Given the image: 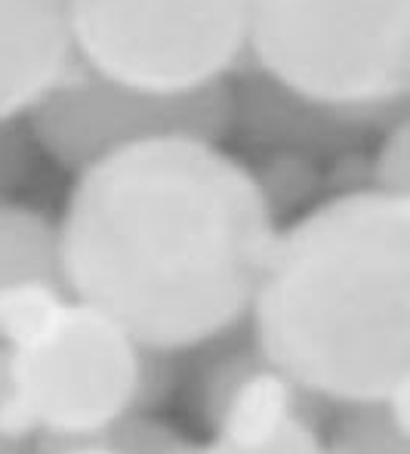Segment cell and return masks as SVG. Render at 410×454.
Instances as JSON below:
<instances>
[{
    "mask_svg": "<svg viewBox=\"0 0 410 454\" xmlns=\"http://www.w3.org/2000/svg\"><path fill=\"white\" fill-rule=\"evenodd\" d=\"M31 278L62 281L59 223L31 204L0 198V287Z\"/></svg>",
    "mask_w": 410,
    "mask_h": 454,
    "instance_id": "30bf717a",
    "label": "cell"
},
{
    "mask_svg": "<svg viewBox=\"0 0 410 454\" xmlns=\"http://www.w3.org/2000/svg\"><path fill=\"white\" fill-rule=\"evenodd\" d=\"M37 152L78 174L87 164L151 139H210L232 133V84L161 96L114 84L81 62L25 118Z\"/></svg>",
    "mask_w": 410,
    "mask_h": 454,
    "instance_id": "8992f818",
    "label": "cell"
},
{
    "mask_svg": "<svg viewBox=\"0 0 410 454\" xmlns=\"http://www.w3.org/2000/svg\"><path fill=\"white\" fill-rule=\"evenodd\" d=\"M407 402L337 408L333 433L324 439V454H410Z\"/></svg>",
    "mask_w": 410,
    "mask_h": 454,
    "instance_id": "8fae6325",
    "label": "cell"
},
{
    "mask_svg": "<svg viewBox=\"0 0 410 454\" xmlns=\"http://www.w3.org/2000/svg\"><path fill=\"white\" fill-rule=\"evenodd\" d=\"M0 439L6 442H35L37 424L19 377L16 356L0 347Z\"/></svg>",
    "mask_w": 410,
    "mask_h": 454,
    "instance_id": "5bb4252c",
    "label": "cell"
},
{
    "mask_svg": "<svg viewBox=\"0 0 410 454\" xmlns=\"http://www.w3.org/2000/svg\"><path fill=\"white\" fill-rule=\"evenodd\" d=\"M56 223L68 294L164 356L204 349L247 322L281 229L247 164L185 137L87 164Z\"/></svg>",
    "mask_w": 410,
    "mask_h": 454,
    "instance_id": "6da1fadb",
    "label": "cell"
},
{
    "mask_svg": "<svg viewBox=\"0 0 410 454\" xmlns=\"http://www.w3.org/2000/svg\"><path fill=\"white\" fill-rule=\"evenodd\" d=\"M35 143L25 121L0 124V198H10V189L31 174Z\"/></svg>",
    "mask_w": 410,
    "mask_h": 454,
    "instance_id": "2e32d148",
    "label": "cell"
},
{
    "mask_svg": "<svg viewBox=\"0 0 410 454\" xmlns=\"http://www.w3.org/2000/svg\"><path fill=\"white\" fill-rule=\"evenodd\" d=\"M244 66L315 106L405 114L410 0H247Z\"/></svg>",
    "mask_w": 410,
    "mask_h": 454,
    "instance_id": "3957f363",
    "label": "cell"
},
{
    "mask_svg": "<svg viewBox=\"0 0 410 454\" xmlns=\"http://www.w3.org/2000/svg\"><path fill=\"white\" fill-rule=\"evenodd\" d=\"M238 331L222 337L226 349L207 362L197 383V411L210 427V439L228 445H262L297 424L318 427L328 405L262 359L250 334L244 343H235Z\"/></svg>",
    "mask_w": 410,
    "mask_h": 454,
    "instance_id": "52a82bcc",
    "label": "cell"
},
{
    "mask_svg": "<svg viewBox=\"0 0 410 454\" xmlns=\"http://www.w3.org/2000/svg\"><path fill=\"white\" fill-rule=\"evenodd\" d=\"M37 454H118L96 436L83 439H37Z\"/></svg>",
    "mask_w": 410,
    "mask_h": 454,
    "instance_id": "e0dca14e",
    "label": "cell"
},
{
    "mask_svg": "<svg viewBox=\"0 0 410 454\" xmlns=\"http://www.w3.org/2000/svg\"><path fill=\"white\" fill-rule=\"evenodd\" d=\"M62 10L74 59L133 90H210L247 59V0H66Z\"/></svg>",
    "mask_w": 410,
    "mask_h": 454,
    "instance_id": "277c9868",
    "label": "cell"
},
{
    "mask_svg": "<svg viewBox=\"0 0 410 454\" xmlns=\"http://www.w3.org/2000/svg\"><path fill=\"white\" fill-rule=\"evenodd\" d=\"M228 84H232V130L244 133L259 145L284 152H343L370 137H380L395 121L407 118V112L361 114L315 106L275 87L250 66H241Z\"/></svg>",
    "mask_w": 410,
    "mask_h": 454,
    "instance_id": "ba28073f",
    "label": "cell"
},
{
    "mask_svg": "<svg viewBox=\"0 0 410 454\" xmlns=\"http://www.w3.org/2000/svg\"><path fill=\"white\" fill-rule=\"evenodd\" d=\"M244 328L328 408L410 399V198L355 185L278 229Z\"/></svg>",
    "mask_w": 410,
    "mask_h": 454,
    "instance_id": "7a4b0ae2",
    "label": "cell"
},
{
    "mask_svg": "<svg viewBox=\"0 0 410 454\" xmlns=\"http://www.w3.org/2000/svg\"><path fill=\"white\" fill-rule=\"evenodd\" d=\"M74 62L62 6L0 0V124L28 118Z\"/></svg>",
    "mask_w": 410,
    "mask_h": 454,
    "instance_id": "9c48e42d",
    "label": "cell"
},
{
    "mask_svg": "<svg viewBox=\"0 0 410 454\" xmlns=\"http://www.w3.org/2000/svg\"><path fill=\"white\" fill-rule=\"evenodd\" d=\"M410 124L407 118L395 121L392 127L376 137V152L370 158L367 185L386 195L410 198V143H407Z\"/></svg>",
    "mask_w": 410,
    "mask_h": 454,
    "instance_id": "4fadbf2b",
    "label": "cell"
},
{
    "mask_svg": "<svg viewBox=\"0 0 410 454\" xmlns=\"http://www.w3.org/2000/svg\"><path fill=\"white\" fill-rule=\"evenodd\" d=\"M93 436L112 445L118 454H197V449H201L189 436H182L176 427L164 424V420L151 418L145 411L127 414L118 424L105 427Z\"/></svg>",
    "mask_w": 410,
    "mask_h": 454,
    "instance_id": "7c38bea8",
    "label": "cell"
},
{
    "mask_svg": "<svg viewBox=\"0 0 410 454\" xmlns=\"http://www.w3.org/2000/svg\"><path fill=\"white\" fill-rule=\"evenodd\" d=\"M43 4H53V6H66V0H43Z\"/></svg>",
    "mask_w": 410,
    "mask_h": 454,
    "instance_id": "d6986e66",
    "label": "cell"
},
{
    "mask_svg": "<svg viewBox=\"0 0 410 454\" xmlns=\"http://www.w3.org/2000/svg\"><path fill=\"white\" fill-rule=\"evenodd\" d=\"M197 454H324V436L315 424H297L262 445H228L210 439L197 449Z\"/></svg>",
    "mask_w": 410,
    "mask_h": 454,
    "instance_id": "9a60e30c",
    "label": "cell"
},
{
    "mask_svg": "<svg viewBox=\"0 0 410 454\" xmlns=\"http://www.w3.org/2000/svg\"><path fill=\"white\" fill-rule=\"evenodd\" d=\"M10 353L16 356L37 439L102 433L127 414L155 408L176 377L173 356L139 347L112 316L74 297L43 334Z\"/></svg>",
    "mask_w": 410,
    "mask_h": 454,
    "instance_id": "5b68a950",
    "label": "cell"
},
{
    "mask_svg": "<svg viewBox=\"0 0 410 454\" xmlns=\"http://www.w3.org/2000/svg\"><path fill=\"white\" fill-rule=\"evenodd\" d=\"M0 454H37L35 442H6L0 439Z\"/></svg>",
    "mask_w": 410,
    "mask_h": 454,
    "instance_id": "ac0fdd59",
    "label": "cell"
}]
</instances>
